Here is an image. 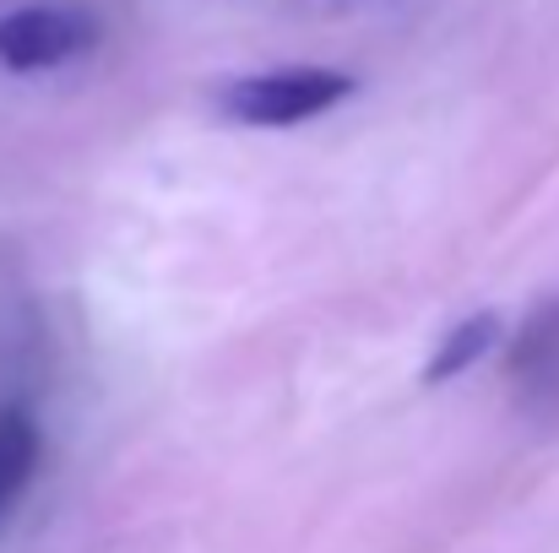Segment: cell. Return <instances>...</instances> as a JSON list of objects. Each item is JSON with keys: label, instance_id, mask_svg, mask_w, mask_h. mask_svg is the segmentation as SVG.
Instances as JSON below:
<instances>
[{"label": "cell", "instance_id": "cell-1", "mask_svg": "<svg viewBox=\"0 0 559 553\" xmlns=\"http://www.w3.org/2000/svg\"><path fill=\"white\" fill-rule=\"evenodd\" d=\"M354 93V82L343 71H321V65H283V71H261V76H239L223 93V115L239 125H299L326 115L332 104H343Z\"/></svg>", "mask_w": 559, "mask_h": 553}, {"label": "cell", "instance_id": "cell-2", "mask_svg": "<svg viewBox=\"0 0 559 553\" xmlns=\"http://www.w3.org/2000/svg\"><path fill=\"white\" fill-rule=\"evenodd\" d=\"M93 38H98V27L82 11L27 5L0 22V60L11 71H49V65H66L71 55H82Z\"/></svg>", "mask_w": 559, "mask_h": 553}, {"label": "cell", "instance_id": "cell-3", "mask_svg": "<svg viewBox=\"0 0 559 553\" xmlns=\"http://www.w3.org/2000/svg\"><path fill=\"white\" fill-rule=\"evenodd\" d=\"M33 467H38V429H33V418L22 407H0V516L33 483Z\"/></svg>", "mask_w": 559, "mask_h": 553}, {"label": "cell", "instance_id": "cell-4", "mask_svg": "<svg viewBox=\"0 0 559 553\" xmlns=\"http://www.w3.org/2000/svg\"><path fill=\"white\" fill-rule=\"evenodd\" d=\"M500 342V315H473V321H462L456 332H445V342H440V353L429 359L424 369V380L429 385H440V380H456L462 369H473L489 348Z\"/></svg>", "mask_w": 559, "mask_h": 553}]
</instances>
